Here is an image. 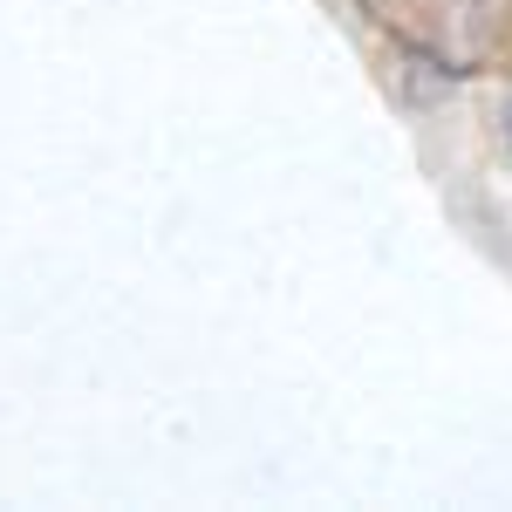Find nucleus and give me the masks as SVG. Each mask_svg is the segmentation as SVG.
<instances>
[{
	"label": "nucleus",
	"mask_w": 512,
	"mask_h": 512,
	"mask_svg": "<svg viewBox=\"0 0 512 512\" xmlns=\"http://www.w3.org/2000/svg\"><path fill=\"white\" fill-rule=\"evenodd\" d=\"M506 137H512V110H506Z\"/></svg>",
	"instance_id": "nucleus-1"
}]
</instances>
